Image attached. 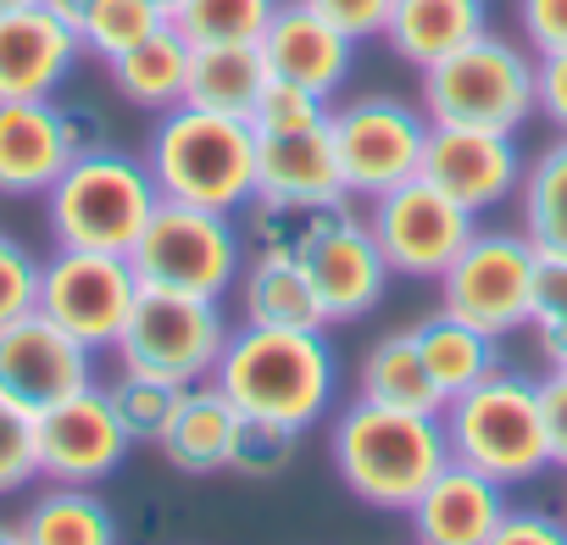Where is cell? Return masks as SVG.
I'll return each mask as SVG.
<instances>
[{"instance_id":"obj_1","label":"cell","mask_w":567,"mask_h":545,"mask_svg":"<svg viewBox=\"0 0 567 545\" xmlns=\"http://www.w3.org/2000/svg\"><path fill=\"white\" fill-rule=\"evenodd\" d=\"M212 384L245 412L290 429H312L329 418L340 390V362L323 329H261L239 323L212 368Z\"/></svg>"},{"instance_id":"obj_2","label":"cell","mask_w":567,"mask_h":545,"mask_svg":"<svg viewBox=\"0 0 567 545\" xmlns=\"http://www.w3.org/2000/svg\"><path fill=\"white\" fill-rule=\"evenodd\" d=\"M329 456L362 506L412 512V501L445 473L451 445H445L440 412H406V407H379L357 395L334 418Z\"/></svg>"},{"instance_id":"obj_3","label":"cell","mask_w":567,"mask_h":545,"mask_svg":"<svg viewBox=\"0 0 567 545\" xmlns=\"http://www.w3.org/2000/svg\"><path fill=\"white\" fill-rule=\"evenodd\" d=\"M145 167L162 200L239 217L256 200V128L250 117H228V112H206L184 101L156 117Z\"/></svg>"},{"instance_id":"obj_4","label":"cell","mask_w":567,"mask_h":545,"mask_svg":"<svg viewBox=\"0 0 567 545\" xmlns=\"http://www.w3.org/2000/svg\"><path fill=\"white\" fill-rule=\"evenodd\" d=\"M156 206H162V189L145 156H128L117 145H90L45 189V228H51V245L128 256Z\"/></svg>"},{"instance_id":"obj_5","label":"cell","mask_w":567,"mask_h":545,"mask_svg":"<svg viewBox=\"0 0 567 545\" xmlns=\"http://www.w3.org/2000/svg\"><path fill=\"white\" fill-rule=\"evenodd\" d=\"M451 462H467L489 473L495 484H528L550 467V434H545V407L539 384L523 373H489L467 395L445 401L440 412Z\"/></svg>"},{"instance_id":"obj_6","label":"cell","mask_w":567,"mask_h":545,"mask_svg":"<svg viewBox=\"0 0 567 545\" xmlns=\"http://www.w3.org/2000/svg\"><path fill=\"white\" fill-rule=\"evenodd\" d=\"M417 106L429 112V123L517 134L534 117V51L484 29L478 40L417 73Z\"/></svg>"},{"instance_id":"obj_7","label":"cell","mask_w":567,"mask_h":545,"mask_svg":"<svg viewBox=\"0 0 567 545\" xmlns=\"http://www.w3.org/2000/svg\"><path fill=\"white\" fill-rule=\"evenodd\" d=\"M128 261L140 272V285H151V290H178V296L223 301L239 285L245 239H239V223L228 212L162 200L151 212L145 234L134 239Z\"/></svg>"},{"instance_id":"obj_8","label":"cell","mask_w":567,"mask_h":545,"mask_svg":"<svg viewBox=\"0 0 567 545\" xmlns=\"http://www.w3.org/2000/svg\"><path fill=\"white\" fill-rule=\"evenodd\" d=\"M228 318L223 301H200V296H178V290H151L140 285V301L112 346L117 373H151L167 384H206L223 346H228Z\"/></svg>"},{"instance_id":"obj_9","label":"cell","mask_w":567,"mask_h":545,"mask_svg":"<svg viewBox=\"0 0 567 545\" xmlns=\"http://www.w3.org/2000/svg\"><path fill=\"white\" fill-rule=\"evenodd\" d=\"M534 279H539V250L523 228H478L462 256L440 272V312L512 340L528 329L534 312Z\"/></svg>"},{"instance_id":"obj_10","label":"cell","mask_w":567,"mask_h":545,"mask_svg":"<svg viewBox=\"0 0 567 545\" xmlns=\"http://www.w3.org/2000/svg\"><path fill=\"white\" fill-rule=\"evenodd\" d=\"M329 140L340 156L346 195L373 200L423 167L429 112L401 95H351L346 106H329Z\"/></svg>"},{"instance_id":"obj_11","label":"cell","mask_w":567,"mask_h":545,"mask_svg":"<svg viewBox=\"0 0 567 545\" xmlns=\"http://www.w3.org/2000/svg\"><path fill=\"white\" fill-rule=\"evenodd\" d=\"M134 301H140V272L128 256L56 245L40 261V312L90 351L117 346Z\"/></svg>"},{"instance_id":"obj_12","label":"cell","mask_w":567,"mask_h":545,"mask_svg":"<svg viewBox=\"0 0 567 545\" xmlns=\"http://www.w3.org/2000/svg\"><path fill=\"white\" fill-rule=\"evenodd\" d=\"M362 223L373 228L390 272H401V279H434V285L462 256V245L478 234V217L467 206H456L445 189H434L429 178H406V184L373 195Z\"/></svg>"},{"instance_id":"obj_13","label":"cell","mask_w":567,"mask_h":545,"mask_svg":"<svg viewBox=\"0 0 567 545\" xmlns=\"http://www.w3.org/2000/svg\"><path fill=\"white\" fill-rule=\"evenodd\" d=\"M296 256L307 267V279H312L329 323L368 318L390 290V261H384L373 228L362 223V212H346V206L323 212V223L307 234V245Z\"/></svg>"},{"instance_id":"obj_14","label":"cell","mask_w":567,"mask_h":545,"mask_svg":"<svg viewBox=\"0 0 567 545\" xmlns=\"http://www.w3.org/2000/svg\"><path fill=\"white\" fill-rule=\"evenodd\" d=\"M95 384V351L56 329L40 307L0 329V395L23 412H51L56 401Z\"/></svg>"},{"instance_id":"obj_15","label":"cell","mask_w":567,"mask_h":545,"mask_svg":"<svg viewBox=\"0 0 567 545\" xmlns=\"http://www.w3.org/2000/svg\"><path fill=\"white\" fill-rule=\"evenodd\" d=\"M523 167L528 162L517 151V134L462 128V123H429L417 178H429L434 189H445L456 206H467L478 217V212H495V206L517 200Z\"/></svg>"},{"instance_id":"obj_16","label":"cell","mask_w":567,"mask_h":545,"mask_svg":"<svg viewBox=\"0 0 567 545\" xmlns=\"http://www.w3.org/2000/svg\"><path fill=\"white\" fill-rule=\"evenodd\" d=\"M34 440H40V479H51V484H101L123 467V456L134 445V434L123 429V418L101 384L40 412Z\"/></svg>"},{"instance_id":"obj_17","label":"cell","mask_w":567,"mask_h":545,"mask_svg":"<svg viewBox=\"0 0 567 545\" xmlns=\"http://www.w3.org/2000/svg\"><path fill=\"white\" fill-rule=\"evenodd\" d=\"M95 140L79 134V112L56 101H0V195L45 200L79 151Z\"/></svg>"},{"instance_id":"obj_18","label":"cell","mask_w":567,"mask_h":545,"mask_svg":"<svg viewBox=\"0 0 567 545\" xmlns=\"http://www.w3.org/2000/svg\"><path fill=\"white\" fill-rule=\"evenodd\" d=\"M256 51H261L272 79L301 84V90H312L323 101H334L346 90L351 62H357V40H346L323 12L307 7V0H278V12L261 29Z\"/></svg>"},{"instance_id":"obj_19","label":"cell","mask_w":567,"mask_h":545,"mask_svg":"<svg viewBox=\"0 0 567 545\" xmlns=\"http://www.w3.org/2000/svg\"><path fill=\"white\" fill-rule=\"evenodd\" d=\"M84 40L51 7H18L0 18V101H56L73 79Z\"/></svg>"},{"instance_id":"obj_20","label":"cell","mask_w":567,"mask_h":545,"mask_svg":"<svg viewBox=\"0 0 567 545\" xmlns=\"http://www.w3.org/2000/svg\"><path fill=\"white\" fill-rule=\"evenodd\" d=\"M340 156L329 140V123L296 128V134H256V206H290V212H323L346 206Z\"/></svg>"},{"instance_id":"obj_21","label":"cell","mask_w":567,"mask_h":545,"mask_svg":"<svg viewBox=\"0 0 567 545\" xmlns=\"http://www.w3.org/2000/svg\"><path fill=\"white\" fill-rule=\"evenodd\" d=\"M512 512L506 484L467 462H445V473L412 501V545H484L495 523Z\"/></svg>"},{"instance_id":"obj_22","label":"cell","mask_w":567,"mask_h":545,"mask_svg":"<svg viewBox=\"0 0 567 545\" xmlns=\"http://www.w3.org/2000/svg\"><path fill=\"white\" fill-rule=\"evenodd\" d=\"M239 323H261V329H329L323 301L307 279L301 256L284 250H256L239 267Z\"/></svg>"},{"instance_id":"obj_23","label":"cell","mask_w":567,"mask_h":545,"mask_svg":"<svg viewBox=\"0 0 567 545\" xmlns=\"http://www.w3.org/2000/svg\"><path fill=\"white\" fill-rule=\"evenodd\" d=\"M234 429H239V407L206 379V384H189V390H184V401L173 407L167 429L156 434V451H162L178 473L206 479V473H223V467H228Z\"/></svg>"},{"instance_id":"obj_24","label":"cell","mask_w":567,"mask_h":545,"mask_svg":"<svg viewBox=\"0 0 567 545\" xmlns=\"http://www.w3.org/2000/svg\"><path fill=\"white\" fill-rule=\"evenodd\" d=\"M489 29V7L484 0H395V12L384 23V45L406 62V68H434L451 51H462L467 40H478Z\"/></svg>"},{"instance_id":"obj_25","label":"cell","mask_w":567,"mask_h":545,"mask_svg":"<svg viewBox=\"0 0 567 545\" xmlns=\"http://www.w3.org/2000/svg\"><path fill=\"white\" fill-rule=\"evenodd\" d=\"M189 56H195V45L173 23H162L151 40H140L134 51H123L117 62H106V73H112V90L128 106L162 117V112L184 106V95H189Z\"/></svg>"},{"instance_id":"obj_26","label":"cell","mask_w":567,"mask_h":545,"mask_svg":"<svg viewBox=\"0 0 567 545\" xmlns=\"http://www.w3.org/2000/svg\"><path fill=\"white\" fill-rule=\"evenodd\" d=\"M412 340H417V357L445 401H456L473 384H484L489 373H501V340L451 312H429L423 323H412Z\"/></svg>"},{"instance_id":"obj_27","label":"cell","mask_w":567,"mask_h":545,"mask_svg":"<svg viewBox=\"0 0 567 545\" xmlns=\"http://www.w3.org/2000/svg\"><path fill=\"white\" fill-rule=\"evenodd\" d=\"M29 545H123L112 506L95 495V484H51L29 501L18 517Z\"/></svg>"},{"instance_id":"obj_28","label":"cell","mask_w":567,"mask_h":545,"mask_svg":"<svg viewBox=\"0 0 567 545\" xmlns=\"http://www.w3.org/2000/svg\"><path fill=\"white\" fill-rule=\"evenodd\" d=\"M357 395L379 401V407H406V412H445V395L434 390L412 329H395L368 346V357L357 368Z\"/></svg>"},{"instance_id":"obj_29","label":"cell","mask_w":567,"mask_h":545,"mask_svg":"<svg viewBox=\"0 0 567 545\" xmlns=\"http://www.w3.org/2000/svg\"><path fill=\"white\" fill-rule=\"evenodd\" d=\"M267 62L256 45H195L189 56V106L206 112H228V117H250L256 95L267 90Z\"/></svg>"},{"instance_id":"obj_30","label":"cell","mask_w":567,"mask_h":545,"mask_svg":"<svg viewBox=\"0 0 567 545\" xmlns=\"http://www.w3.org/2000/svg\"><path fill=\"white\" fill-rule=\"evenodd\" d=\"M517 217L539 256H567V134H556L517 184Z\"/></svg>"},{"instance_id":"obj_31","label":"cell","mask_w":567,"mask_h":545,"mask_svg":"<svg viewBox=\"0 0 567 545\" xmlns=\"http://www.w3.org/2000/svg\"><path fill=\"white\" fill-rule=\"evenodd\" d=\"M272 12H278V0H184L173 29L189 45H256Z\"/></svg>"},{"instance_id":"obj_32","label":"cell","mask_w":567,"mask_h":545,"mask_svg":"<svg viewBox=\"0 0 567 545\" xmlns=\"http://www.w3.org/2000/svg\"><path fill=\"white\" fill-rule=\"evenodd\" d=\"M167 18L151 7V0H95V7L79 18V40H84V56H101V62H117L123 51H134L140 40H151Z\"/></svg>"},{"instance_id":"obj_33","label":"cell","mask_w":567,"mask_h":545,"mask_svg":"<svg viewBox=\"0 0 567 545\" xmlns=\"http://www.w3.org/2000/svg\"><path fill=\"white\" fill-rule=\"evenodd\" d=\"M301 434H307V429L272 423V418H245V412H239L234 451H228V473H245V479H278L284 467L296 462Z\"/></svg>"},{"instance_id":"obj_34","label":"cell","mask_w":567,"mask_h":545,"mask_svg":"<svg viewBox=\"0 0 567 545\" xmlns=\"http://www.w3.org/2000/svg\"><path fill=\"white\" fill-rule=\"evenodd\" d=\"M106 395H112L123 429H128L134 440H151V445H156V434L167 429L173 407L184 401V384H167V379H151V373H117V379L106 384Z\"/></svg>"},{"instance_id":"obj_35","label":"cell","mask_w":567,"mask_h":545,"mask_svg":"<svg viewBox=\"0 0 567 545\" xmlns=\"http://www.w3.org/2000/svg\"><path fill=\"white\" fill-rule=\"evenodd\" d=\"M528 335H534L545 368H567V256H539Z\"/></svg>"},{"instance_id":"obj_36","label":"cell","mask_w":567,"mask_h":545,"mask_svg":"<svg viewBox=\"0 0 567 545\" xmlns=\"http://www.w3.org/2000/svg\"><path fill=\"white\" fill-rule=\"evenodd\" d=\"M318 123H329V101L301 84H284V79H267V90L256 95V112H250L256 134H296V128H318Z\"/></svg>"},{"instance_id":"obj_37","label":"cell","mask_w":567,"mask_h":545,"mask_svg":"<svg viewBox=\"0 0 567 545\" xmlns=\"http://www.w3.org/2000/svg\"><path fill=\"white\" fill-rule=\"evenodd\" d=\"M40 479V440H34V412L12 407L0 395V495H12Z\"/></svg>"},{"instance_id":"obj_38","label":"cell","mask_w":567,"mask_h":545,"mask_svg":"<svg viewBox=\"0 0 567 545\" xmlns=\"http://www.w3.org/2000/svg\"><path fill=\"white\" fill-rule=\"evenodd\" d=\"M34 307H40V256L12 234H0V329L29 318Z\"/></svg>"},{"instance_id":"obj_39","label":"cell","mask_w":567,"mask_h":545,"mask_svg":"<svg viewBox=\"0 0 567 545\" xmlns=\"http://www.w3.org/2000/svg\"><path fill=\"white\" fill-rule=\"evenodd\" d=\"M512 23L534 56L567 51V0H512Z\"/></svg>"},{"instance_id":"obj_40","label":"cell","mask_w":567,"mask_h":545,"mask_svg":"<svg viewBox=\"0 0 567 545\" xmlns=\"http://www.w3.org/2000/svg\"><path fill=\"white\" fill-rule=\"evenodd\" d=\"M312 12H323L346 40H384V23L395 12V0H307Z\"/></svg>"},{"instance_id":"obj_41","label":"cell","mask_w":567,"mask_h":545,"mask_svg":"<svg viewBox=\"0 0 567 545\" xmlns=\"http://www.w3.org/2000/svg\"><path fill=\"white\" fill-rule=\"evenodd\" d=\"M534 117H545L556 134H567V51L534 56Z\"/></svg>"},{"instance_id":"obj_42","label":"cell","mask_w":567,"mask_h":545,"mask_svg":"<svg viewBox=\"0 0 567 545\" xmlns=\"http://www.w3.org/2000/svg\"><path fill=\"white\" fill-rule=\"evenodd\" d=\"M484 545H567V517H550V512H506L495 523V534Z\"/></svg>"},{"instance_id":"obj_43","label":"cell","mask_w":567,"mask_h":545,"mask_svg":"<svg viewBox=\"0 0 567 545\" xmlns=\"http://www.w3.org/2000/svg\"><path fill=\"white\" fill-rule=\"evenodd\" d=\"M539 407H545V434H550V467L567 473V368H550L539 379Z\"/></svg>"},{"instance_id":"obj_44","label":"cell","mask_w":567,"mask_h":545,"mask_svg":"<svg viewBox=\"0 0 567 545\" xmlns=\"http://www.w3.org/2000/svg\"><path fill=\"white\" fill-rule=\"evenodd\" d=\"M40 7H51V12H56V18H68V23H73V29H79V18H84V12H90V7H95V0H40Z\"/></svg>"},{"instance_id":"obj_45","label":"cell","mask_w":567,"mask_h":545,"mask_svg":"<svg viewBox=\"0 0 567 545\" xmlns=\"http://www.w3.org/2000/svg\"><path fill=\"white\" fill-rule=\"evenodd\" d=\"M0 545H29V539H23L18 523H0Z\"/></svg>"},{"instance_id":"obj_46","label":"cell","mask_w":567,"mask_h":545,"mask_svg":"<svg viewBox=\"0 0 567 545\" xmlns=\"http://www.w3.org/2000/svg\"><path fill=\"white\" fill-rule=\"evenodd\" d=\"M151 7H156V12H162V18H167V23H173V18H178V12H184V0H151Z\"/></svg>"},{"instance_id":"obj_47","label":"cell","mask_w":567,"mask_h":545,"mask_svg":"<svg viewBox=\"0 0 567 545\" xmlns=\"http://www.w3.org/2000/svg\"><path fill=\"white\" fill-rule=\"evenodd\" d=\"M18 7H34V0H0V18H7V12H18Z\"/></svg>"}]
</instances>
